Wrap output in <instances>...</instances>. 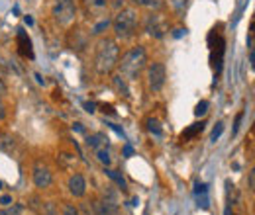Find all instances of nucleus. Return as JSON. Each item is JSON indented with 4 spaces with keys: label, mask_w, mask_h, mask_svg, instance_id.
I'll list each match as a JSON object with an SVG mask.
<instances>
[{
    "label": "nucleus",
    "mask_w": 255,
    "mask_h": 215,
    "mask_svg": "<svg viewBox=\"0 0 255 215\" xmlns=\"http://www.w3.org/2000/svg\"><path fill=\"white\" fill-rule=\"evenodd\" d=\"M120 61V47L114 39H100L95 53V69L98 74H110Z\"/></svg>",
    "instance_id": "obj_1"
},
{
    "label": "nucleus",
    "mask_w": 255,
    "mask_h": 215,
    "mask_svg": "<svg viewBox=\"0 0 255 215\" xmlns=\"http://www.w3.org/2000/svg\"><path fill=\"white\" fill-rule=\"evenodd\" d=\"M145 65H147V53H145V47H141V45L131 47L128 53H124L122 61H118L120 72L126 80L137 78L139 72L145 69Z\"/></svg>",
    "instance_id": "obj_2"
},
{
    "label": "nucleus",
    "mask_w": 255,
    "mask_h": 215,
    "mask_svg": "<svg viewBox=\"0 0 255 215\" xmlns=\"http://www.w3.org/2000/svg\"><path fill=\"white\" fill-rule=\"evenodd\" d=\"M112 26H114L116 37L129 39V37L135 33V30H137V12H135L133 8H122V10L116 14Z\"/></svg>",
    "instance_id": "obj_3"
},
{
    "label": "nucleus",
    "mask_w": 255,
    "mask_h": 215,
    "mask_svg": "<svg viewBox=\"0 0 255 215\" xmlns=\"http://www.w3.org/2000/svg\"><path fill=\"white\" fill-rule=\"evenodd\" d=\"M208 47H210V63L214 69V74L218 76L222 72L224 67V53H226V39L220 33H216V30L210 31L208 35Z\"/></svg>",
    "instance_id": "obj_4"
},
{
    "label": "nucleus",
    "mask_w": 255,
    "mask_h": 215,
    "mask_svg": "<svg viewBox=\"0 0 255 215\" xmlns=\"http://www.w3.org/2000/svg\"><path fill=\"white\" fill-rule=\"evenodd\" d=\"M53 16H55L57 24L69 26L75 20V16H77L75 0H55V4H53Z\"/></svg>",
    "instance_id": "obj_5"
},
{
    "label": "nucleus",
    "mask_w": 255,
    "mask_h": 215,
    "mask_svg": "<svg viewBox=\"0 0 255 215\" xmlns=\"http://www.w3.org/2000/svg\"><path fill=\"white\" fill-rule=\"evenodd\" d=\"M165 78H167V71L163 63H151L147 67V86L151 92H159L165 86Z\"/></svg>",
    "instance_id": "obj_6"
},
{
    "label": "nucleus",
    "mask_w": 255,
    "mask_h": 215,
    "mask_svg": "<svg viewBox=\"0 0 255 215\" xmlns=\"http://www.w3.org/2000/svg\"><path fill=\"white\" fill-rule=\"evenodd\" d=\"M145 31L155 39H163L167 33V20L161 14H149L145 18Z\"/></svg>",
    "instance_id": "obj_7"
},
{
    "label": "nucleus",
    "mask_w": 255,
    "mask_h": 215,
    "mask_svg": "<svg viewBox=\"0 0 255 215\" xmlns=\"http://www.w3.org/2000/svg\"><path fill=\"white\" fill-rule=\"evenodd\" d=\"M51 182H53L51 170H49L45 164L37 162V164L33 166V184L37 186V188H49Z\"/></svg>",
    "instance_id": "obj_8"
},
{
    "label": "nucleus",
    "mask_w": 255,
    "mask_h": 215,
    "mask_svg": "<svg viewBox=\"0 0 255 215\" xmlns=\"http://www.w3.org/2000/svg\"><path fill=\"white\" fill-rule=\"evenodd\" d=\"M67 43H69V47L73 51L81 53V51H85L89 47V37H87V33L83 30H71L69 35H67Z\"/></svg>",
    "instance_id": "obj_9"
},
{
    "label": "nucleus",
    "mask_w": 255,
    "mask_h": 215,
    "mask_svg": "<svg viewBox=\"0 0 255 215\" xmlns=\"http://www.w3.org/2000/svg\"><path fill=\"white\" fill-rule=\"evenodd\" d=\"M16 43H18V53H20L24 59H33L32 39H30V35L22 30V28L16 33Z\"/></svg>",
    "instance_id": "obj_10"
},
{
    "label": "nucleus",
    "mask_w": 255,
    "mask_h": 215,
    "mask_svg": "<svg viewBox=\"0 0 255 215\" xmlns=\"http://www.w3.org/2000/svg\"><path fill=\"white\" fill-rule=\"evenodd\" d=\"M69 192L75 198H83L85 196V192H87V180H85L83 174H73L69 178Z\"/></svg>",
    "instance_id": "obj_11"
},
{
    "label": "nucleus",
    "mask_w": 255,
    "mask_h": 215,
    "mask_svg": "<svg viewBox=\"0 0 255 215\" xmlns=\"http://www.w3.org/2000/svg\"><path fill=\"white\" fill-rule=\"evenodd\" d=\"M204 125H206V123H204V122H196V123H192L191 127H187V129H185V131L181 133V137H179V139H181L183 143H185V141H191V139H194V137H196L198 133H202V129H204Z\"/></svg>",
    "instance_id": "obj_12"
},
{
    "label": "nucleus",
    "mask_w": 255,
    "mask_h": 215,
    "mask_svg": "<svg viewBox=\"0 0 255 215\" xmlns=\"http://www.w3.org/2000/svg\"><path fill=\"white\" fill-rule=\"evenodd\" d=\"M87 145L89 147H93V149H102V147H108V137L104 135V133H95V135H91L89 139H87Z\"/></svg>",
    "instance_id": "obj_13"
},
{
    "label": "nucleus",
    "mask_w": 255,
    "mask_h": 215,
    "mask_svg": "<svg viewBox=\"0 0 255 215\" xmlns=\"http://www.w3.org/2000/svg\"><path fill=\"white\" fill-rule=\"evenodd\" d=\"M16 149V139L8 133H0V151L2 153H12Z\"/></svg>",
    "instance_id": "obj_14"
},
{
    "label": "nucleus",
    "mask_w": 255,
    "mask_h": 215,
    "mask_svg": "<svg viewBox=\"0 0 255 215\" xmlns=\"http://www.w3.org/2000/svg\"><path fill=\"white\" fill-rule=\"evenodd\" d=\"M83 4L87 6V10L91 12H98V10H104L108 0H83Z\"/></svg>",
    "instance_id": "obj_15"
},
{
    "label": "nucleus",
    "mask_w": 255,
    "mask_h": 215,
    "mask_svg": "<svg viewBox=\"0 0 255 215\" xmlns=\"http://www.w3.org/2000/svg\"><path fill=\"white\" fill-rule=\"evenodd\" d=\"M112 82H114V86L118 88V92H122L124 96H129V90H128V84H126V78L122 76V74H116L114 78H112Z\"/></svg>",
    "instance_id": "obj_16"
},
{
    "label": "nucleus",
    "mask_w": 255,
    "mask_h": 215,
    "mask_svg": "<svg viewBox=\"0 0 255 215\" xmlns=\"http://www.w3.org/2000/svg\"><path fill=\"white\" fill-rule=\"evenodd\" d=\"M145 125H147V129L155 135V137H161L163 135V127H161L159 120H155V118H149L147 122H145Z\"/></svg>",
    "instance_id": "obj_17"
},
{
    "label": "nucleus",
    "mask_w": 255,
    "mask_h": 215,
    "mask_svg": "<svg viewBox=\"0 0 255 215\" xmlns=\"http://www.w3.org/2000/svg\"><path fill=\"white\" fill-rule=\"evenodd\" d=\"M22 212H24V206L22 204H14V206H6L0 212V215H22Z\"/></svg>",
    "instance_id": "obj_18"
},
{
    "label": "nucleus",
    "mask_w": 255,
    "mask_h": 215,
    "mask_svg": "<svg viewBox=\"0 0 255 215\" xmlns=\"http://www.w3.org/2000/svg\"><path fill=\"white\" fill-rule=\"evenodd\" d=\"M95 153H96V158H98V160H100L104 166H108V164H110V160H112V158H110V153H108V147L96 149Z\"/></svg>",
    "instance_id": "obj_19"
},
{
    "label": "nucleus",
    "mask_w": 255,
    "mask_h": 215,
    "mask_svg": "<svg viewBox=\"0 0 255 215\" xmlns=\"http://www.w3.org/2000/svg\"><path fill=\"white\" fill-rule=\"evenodd\" d=\"M106 174H108V176H110L114 182H118V186H120L122 190H126V180H124L120 174H116V172H114V170H110V168H106Z\"/></svg>",
    "instance_id": "obj_20"
},
{
    "label": "nucleus",
    "mask_w": 255,
    "mask_h": 215,
    "mask_svg": "<svg viewBox=\"0 0 255 215\" xmlns=\"http://www.w3.org/2000/svg\"><path fill=\"white\" fill-rule=\"evenodd\" d=\"M206 112H208V102H206V100L198 102V104H196V108H194V116H196V118H200V116H204Z\"/></svg>",
    "instance_id": "obj_21"
},
{
    "label": "nucleus",
    "mask_w": 255,
    "mask_h": 215,
    "mask_svg": "<svg viewBox=\"0 0 255 215\" xmlns=\"http://www.w3.org/2000/svg\"><path fill=\"white\" fill-rule=\"evenodd\" d=\"M137 6H149V8H159V0H131Z\"/></svg>",
    "instance_id": "obj_22"
},
{
    "label": "nucleus",
    "mask_w": 255,
    "mask_h": 215,
    "mask_svg": "<svg viewBox=\"0 0 255 215\" xmlns=\"http://www.w3.org/2000/svg\"><path fill=\"white\" fill-rule=\"evenodd\" d=\"M222 131H224V123L220 122V123H216V127H214V131H212V135H210V139L212 141H216L220 135H222Z\"/></svg>",
    "instance_id": "obj_23"
},
{
    "label": "nucleus",
    "mask_w": 255,
    "mask_h": 215,
    "mask_svg": "<svg viewBox=\"0 0 255 215\" xmlns=\"http://www.w3.org/2000/svg\"><path fill=\"white\" fill-rule=\"evenodd\" d=\"M63 215H83V214H81L75 206H71V204H69V206H65L63 208Z\"/></svg>",
    "instance_id": "obj_24"
},
{
    "label": "nucleus",
    "mask_w": 255,
    "mask_h": 215,
    "mask_svg": "<svg viewBox=\"0 0 255 215\" xmlns=\"http://www.w3.org/2000/svg\"><path fill=\"white\" fill-rule=\"evenodd\" d=\"M108 26H110V22H108V20H102L100 24H96V26H95V30H93V33H102V30H106Z\"/></svg>",
    "instance_id": "obj_25"
},
{
    "label": "nucleus",
    "mask_w": 255,
    "mask_h": 215,
    "mask_svg": "<svg viewBox=\"0 0 255 215\" xmlns=\"http://www.w3.org/2000/svg\"><path fill=\"white\" fill-rule=\"evenodd\" d=\"M244 120V112H240L238 116H236V122H234V133H238V129H240V123Z\"/></svg>",
    "instance_id": "obj_26"
},
{
    "label": "nucleus",
    "mask_w": 255,
    "mask_h": 215,
    "mask_svg": "<svg viewBox=\"0 0 255 215\" xmlns=\"http://www.w3.org/2000/svg\"><path fill=\"white\" fill-rule=\"evenodd\" d=\"M85 110H87L89 114H95V112H96V104H93V102H87V104H85Z\"/></svg>",
    "instance_id": "obj_27"
},
{
    "label": "nucleus",
    "mask_w": 255,
    "mask_h": 215,
    "mask_svg": "<svg viewBox=\"0 0 255 215\" xmlns=\"http://www.w3.org/2000/svg\"><path fill=\"white\" fill-rule=\"evenodd\" d=\"M10 204H12V198H10V196H2V198H0V206L6 208V206H10Z\"/></svg>",
    "instance_id": "obj_28"
},
{
    "label": "nucleus",
    "mask_w": 255,
    "mask_h": 215,
    "mask_svg": "<svg viewBox=\"0 0 255 215\" xmlns=\"http://www.w3.org/2000/svg\"><path fill=\"white\" fill-rule=\"evenodd\" d=\"M6 118V106H4V102H2V98H0V122Z\"/></svg>",
    "instance_id": "obj_29"
},
{
    "label": "nucleus",
    "mask_w": 255,
    "mask_h": 215,
    "mask_svg": "<svg viewBox=\"0 0 255 215\" xmlns=\"http://www.w3.org/2000/svg\"><path fill=\"white\" fill-rule=\"evenodd\" d=\"M102 112H104V114H114V108H112V106H106V104H104V106H102Z\"/></svg>",
    "instance_id": "obj_30"
},
{
    "label": "nucleus",
    "mask_w": 255,
    "mask_h": 215,
    "mask_svg": "<svg viewBox=\"0 0 255 215\" xmlns=\"http://www.w3.org/2000/svg\"><path fill=\"white\" fill-rule=\"evenodd\" d=\"M124 2H126V0H112V6H114V8H122Z\"/></svg>",
    "instance_id": "obj_31"
},
{
    "label": "nucleus",
    "mask_w": 255,
    "mask_h": 215,
    "mask_svg": "<svg viewBox=\"0 0 255 215\" xmlns=\"http://www.w3.org/2000/svg\"><path fill=\"white\" fill-rule=\"evenodd\" d=\"M2 94H6V84H4V80L0 78V96H2Z\"/></svg>",
    "instance_id": "obj_32"
},
{
    "label": "nucleus",
    "mask_w": 255,
    "mask_h": 215,
    "mask_svg": "<svg viewBox=\"0 0 255 215\" xmlns=\"http://www.w3.org/2000/svg\"><path fill=\"white\" fill-rule=\"evenodd\" d=\"M250 190L254 192V170L250 172Z\"/></svg>",
    "instance_id": "obj_33"
},
{
    "label": "nucleus",
    "mask_w": 255,
    "mask_h": 215,
    "mask_svg": "<svg viewBox=\"0 0 255 215\" xmlns=\"http://www.w3.org/2000/svg\"><path fill=\"white\" fill-rule=\"evenodd\" d=\"M183 33H187V30H175V33H173V35H175V37H181Z\"/></svg>",
    "instance_id": "obj_34"
},
{
    "label": "nucleus",
    "mask_w": 255,
    "mask_h": 215,
    "mask_svg": "<svg viewBox=\"0 0 255 215\" xmlns=\"http://www.w3.org/2000/svg\"><path fill=\"white\" fill-rule=\"evenodd\" d=\"M73 129H77V131H81V133H83V131H85V129H83V125H81V123H75V125H73Z\"/></svg>",
    "instance_id": "obj_35"
},
{
    "label": "nucleus",
    "mask_w": 255,
    "mask_h": 215,
    "mask_svg": "<svg viewBox=\"0 0 255 215\" xmlns=\"http://www.w3.org/2000/svg\"><path fill=\"white\" fill-rule=\"evenodd\" d=\"M24 22H26L28 26H32V24H33V20H32V18H30V16H26V18H24Z\"/></svg>",
    "instance_id": "obj_36"
},
{
    "label": "nucleus",
    "mask_w": 255,
    "mask_h": 215,
    "mask_svg": "<svg viewBox=\"0 0 255 215\" xmlns=\"http://www.w3.org/2000/svg\"><path fill=\"white\" fill-rule=\"evenodd\" d=\"M45 215H55V214H53V212H51V210H49V212H47V214H45Z\"/></svg>",
    "instance_id": "obj_37"
},
{
    "label": "nucleus",
    "mask_w": 255,
    "mask_h": 215,
    "mask_svg": "<svg viewBox=\"0 0 255 215\" xmlns=\"http://www.w3.org/2000/svg\"><path fill=\"white\" fill-rule=\"evenodd\" d=\"M0 190H2V182H0Z\"/></svg>",
    "instance_id": "obj_38"
}]
</instances>
